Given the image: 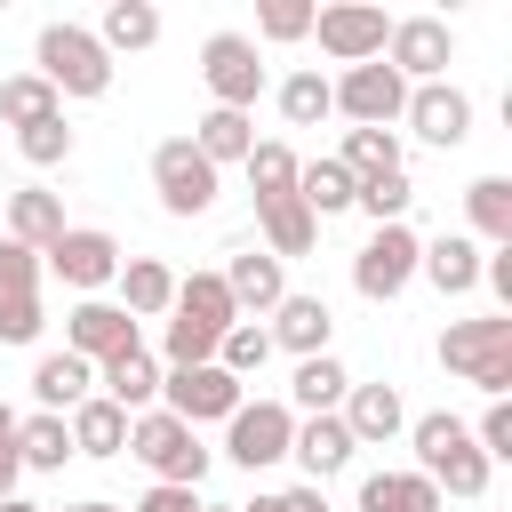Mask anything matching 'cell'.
Segmentation results:
<instances>
[{"label":"cell","instance_id":"obj_28","mask_svg":"<svg viewBox=\"0 0 512 512\" xmlns=\"http://www.w3.org/2000/svg\"><path fill=\"white\" fill-rule=\"evenodd\" d=\"M64 432H72V456H96V464H104V456L128 448V408H112L104 392H88V400L64 416Z\"/></svg>","mask_w":512,"mask_h":512},{"label":"cell","instance_id":"obj_12","mask_svg":"<svg viewBox=\"0 0 512 512\" xmlns=\"http://www.w3.org/2000/svg\"><path fill=\"white\" fill-rule=\"evenodd\" d=\"M384 64H392L408 88L440 80V72L456 64V32H448V16H392V32H384Z\"/></svg>","mask_w":512,"mask_h":512},{"label":"cell","instance_id":"obj_24","mask_svg":"<svg viewBox=\"0 0 512 512\" xmlns=\"http://www.w3.org/2000/svg\"><path fill=\"white\" fill-rule=\"evenodd\" d=\"M480 240H464V232H440V240H424V256H416V272L440 288V296H472L480 288Z\"/></svg>","mask_w":512,"mask_h":512},{"label":"cell","instance_id":"obj_44","mask_svg":"<svg viewBox=\"0 0 512 512\" xmlns=\"http://www.w3.org/2000/svg\"><path fill=\"white\" fill-rule=\"evenodd\" d=\"M240 512H328V496L304 480V488H264L256 504H240Z\"/></svg>","mask_w":512,"mask_h":512},{"label":"cell","instance_id":"obj_50","mask_svg":"<svg viewBox=\"0 0 512 512\" xmlns=\"http://www.w3.org/2000/svg\"><path fill=\"white\" fill-rule=\"evenodd\" d=\"M200 512H240V504H200Z\"/></svg>","mask_w":512,"mask_h":512},{"label":"cell","instance_id":"obj_11","mask_svg":"<svg viewBox=\"0 0 512 512\" xmlns=\"http://www.w3.org/2000/svg\"><path fill=\"white\" fill-rule=\"evenodd\" d=\"M40 272H56V280L80 288V296H104V288L120 280V240H112L104 224H64V240L40 256Z\"/></svg>","mask_w":512,"mask_h":512},{"label":"cell","instance_id":"obj_5","mask_svg":"<svg viewBox=\"0 0 512 512\" xmlns=\"http://www.w3.org/2000/svg\"><path fill=\"white\" fill-rule=\"evenodd\" d=\"M200 80H208L216 112H256V96H264V56H256V40H248V32H208V40H200Z\"/></svg>","mask_w":512,"mask_h":512},{"label":"cell","instance_id":"obj_34","mask_svg":"<svg viewBox=\"0 0 512 512\" xmlns=\"http://www.w3.org/2000/svg\"><path fill=\"white\" fill-rule=\"evenodd\" d=\"M64 456H72V432H64V416H16V464L24 472H64Z\"/></svg>","mask_w":512,"mask_h":512},{"label":"cell","instance_id":"obj_8","mask_svg":"<svg viewBox=\"0 0 512 512\" xmlns=\"http://www.w3.org/2000/svg\"><path fill=\"white\" fill-rule=\"evenodd\" d=\"M152 192H160L168 216H208L216 192H224V176L192 152V136H168V144H152Z\"/></svg>","mask_w":512,"mask_h":512},{"label":"cell","instance_id":"obj_20","mask_svg":"<svg viewBox=\"0 0 512 512\" xmlns=\"http://www.w3.org/2000/svg\"><path fill=\"white\" fill-rule=\"evenodd\" d=\"M8 240L32 248V256H48V248L64 240V200H56L48 184H16V192H8Z\"/></svg>","mask_w":512,"mask_h":512},{"label":"cell","instance_id":"obj_29","mask_svg":"<svg viewBox=\"0 0 512 512\" xmlns=\"http://www.w3.org/2000/svg\"><path fill=\"white\" fill-rule=\"evenodd\" d=\"M464 216H472L464 240L512 248V176H472V184H464Z\"/></svg>","mask_w":512,"mask_h":512},{"label":"cell","instance_id":"obj_15","mask_svg":"<svg viewBox=\"0 0 512 512\" xmlns=\"http://www.w3.org/2000/svg\"><path fill=\"white\" fill-rule=\"evenodd\" d=\"M144 336H136V320L112 304V296H80L72 312H64V352H80L88 368H104V360H120V352H136Z\"/></svg>","mask_w":512,"mask_h":512},{"label":"cell","instance_id":"obj_40","mask_svg":"<svg viewBox=\"0 0 512 512\" xmlns=\"http://www.w3.org/2000/svg\"><path fill=\"white\" fill-rule=\"evenodd\" d=\"M408 200H416L408 168H400V176H368V184L352 192V208H360L368 224H408Z\"/></svg>","mask_w":512,"mask_h":512},{"label":"cell","instance_id":"obj_25","mask_svg":"<svg viewBox=\"0 0 512 512\" xmlns=\"http://www.w3.org/2000/svg\"><path fill=\"white\" fill-rule=\"evenodd\" d=\"M288 456H296V464H304V480L320 488V480H328V472H344L360 448H352L344 416H304V424H296V440H288Z\"/></svg>","mask_w":512,"mask_h":512},{"label":"cell","instance_id":"obj_31","mask_svg":"<svg viewBox=\"0 0 512 512\" xmlns=\"http://www.w3.org/2000/svg\"><path fill=\"white\" fill-rule=\"evenodd\" d=\"M336 168H344L352 184H368V176H400V168H408V160H400V128H344Z\"/></svg>","mask_w":512,"mask_h":512},{"label":"cell","instance_id":"obj_1","mask_svg":"<svg viewBox=\"0 0 512 512\" xmlns=\"http://www.w3.org/2000/svg\"><path fill=\"white\" fill-rule=\"evenodd\" d=\"M408 448H416V472L432 480V488H448L456 504H480L488 496V456H480V440H472V424L464 416H448V408H432V416H408Z\"/></svg>","mask_w":512,"mask_h":512},{"label":"cell","instance_id":"obj_46","mask_svg":"<svg viewBox=\"0 0 512 512\" xmlns=\"http://www.w3.org/2000/svg\"><path fill=\"white\" fill-rule=\"evenodd\" d=\"M0 456H16V408H0Z\"/></svg>","mask_w":512,"mask_h":512},{"label":"cell","instance_id":"obj_36","mask_svg":"<svg viewBox=\"0 0 512 512\" xmlns=\"http://www.w3.org/2000/svg\"><path fill=\"white\" fill-rule=\"evenodd\" d=\"M328 112H336V104H328V72H320V64H304V72L280 80V120H288V128H320Z\"/></svg>","mask_w":512,"mask_h":512},{"label":"cell","instance_id":"obj_38","mask_svg":"<svg viewBox=\"0 0 512 512\" xmlns=\"http://www.w3.org/2000/svg\"><path fill=\"white\" fill-rule=\"evenodd\" d=\"M264 360H272L264 320H232V328H224V344H216V368H224L232 384H248V376H264Z\"/></svg>","mask_w":512,"mask_h":512},{"label":"cell","instance_id":"obj_2","mask_svg":"<svg viewBox=\"0 0 512 512\" xmlns=\"http://www.w3.org/2000/svg\"><path fill=\"white\" fill-rule=\"evenodd\" d=\"M32 72L56 88V96H112V56H104V40L88 32V24H40V40H32Z\"/></svg>","mask_w":512,"mask_h":512},{"label":"cell","instance_id":"obj_37","mask_svg":"<svg viewBox=\"0 0 512 512\" xmlns=\"http://www.w3.org/2000/svg\"><path fill=\"white\" fill-rule=\"evenodd\" d=\"M352 192H360V184H352V176L336 168V152H328V160H304V168H296V200H304L312 216H336V208H352Z\"/></svg>","mask_w":512,"mask_h":512},{"label":"cell","instance_id":"obj_48","mask_svg":"<svg viewBox=\"0 0 512 512\" xmlns=\"http://www.w3.org/2000/svg\"><path fill=\"white\" fill-rule=\"evenodd\" d=\"M64 512H128V504H104V496H96V504H64Z\"/></svg>","mask_w":512,"mask_h":512},{"label":"cell","instance_id":"obj_13","mask_svg":"<svg viewBox=\"0 0 512 512\" xmlns=\"http://www.w3.org/2000/svg\"><path fill=\"white\" fill-rule=\"evenodd\" d=\"M328 104L352 120V128H392L400 120V104H408V80L376 56V64H352V72H336L328 80Z\"/></svg>","mask_w":512,"mask_h":512},{"label":"cell","instance_id":"obj_27","mask_svg":"<svg viewBox=\"0 0 512 512\" xmlns=\"http://www.w3.org/2000/svg\"><path fill=\"white\" fill-rule=\"evenodd\" d=\"M96 392L112 400V408H128V416H144L152 400H160V360L136 344V352H120V360H104L96 368Z\"/></svg>","mask_w":512,"mask_h":512},{"label":"cell","instance_id":"obj_22","mask_svg":"<svg viewBox=\"0 0 512 512\" xmlns=\"http://www.w3.org/2000/svg\"><path fill=\"white\" fill-rule=\"evenodd\" d=\"M120 296V312L128 320H168V304H176V272L160 264V256H120V280H112Z\"/></svg>","mask_w":512,"mask_h":512},{"label":"cell","instance_id":"obj_23","mask_svg":"<svg viewBox=\"0 0 512 512\" xmlns=\"http://www.w3.org/2000/svg\"><path fill=\"white\" fill-rule=\"evenodd\" d=\"M88 392H96V368H88L80 352H40V360H32V400H40V416H72Z\"/></svg>","mask_w":512,"mask_h":512},{"label":"cell","instance_id":"obj_35","mask_svg":"<svg viewBox=\"0 0 512 512\" xmlns=\"http://www.w3.org/2000/svg\"><path fill=\"white\" fill-rule=\"evenodd\" d=\"M56 112H64V96H56V88H48L40 72H8V80H0V120H8V128L56 120Z\"/></svg>","mask_w":512,"mask_h":512},{"label":"cell","instance_id":"obj_18","mask_svg":"<svg viewBox=\"0 0 512 512\" xmlns=\"http://www.w3.org/2000/svg\"><path fill=\"white\" fill-rule=\"evenodd\" d=\"M336 416H344L352 448H384V440L408 432V400H400V384H352Z\"/></svg>","mask_w":512,"mask_h":512},{"label":"cell","instance_id":"obj_10","mask_svg":"<svg viewBox=\"0 0 512 512\" xmlns=\"http://www.w3.org/2000/svg\"><path fill=\"white\" fill-rule=\"evenodd\" d=\"M312 32H320V56L352 72V64H376V56H384L392 16H384L376 0H336V8H312Z\"/></svg>","mask_w":512,"mask_h":512},{"label":"cell","instance_id":"obj_21","mask_svg":"<svg viewBox=\"0 0 512 512\" xmlns=\"http://www.w3.org/2000/svg\"><path fill=\"white\" fill-rule=\"evenodd\" d=\"M256 232H264V256H312L320 248V216L296 200V192H280V200H256Z\"/></svg>","mask_w":512,"mask_h":512},{"label":"cell","instance_id":"obj_19","mask_svg":"<svg viewBox=\"0 0 512 512\" xmlns=\"http://www.w3.org/2000/svg\"><path fill=\"white\" fill-rule=\"evenodd\" d=\"M224 288H232V312H240V320H264V312L288 296V264L264 256V248H240V256L224 264Z\"/></svg>","mask_w":512,"mask_h":512},{"label":"cell","instance_id":"obj_41","mask_svg":"<svg viewBox=\"0 0 512 512\" xmlns=\"http://www.w3.org/2000/svg\"><path fill=\"white\" fill-rule=\"evenodd\" d=\"M16 152H24L32 168H64V160H72V120L56 112V120H32V128H16Z\"/></svg>","mask_w":512,"mask_h":512},{"label":"cell","instance_id":"obj_3","mask_svg":"<svg viewBox=\"0 0 512 512\" xmlns=\"http://www.w3.org/2000/svg\"><path fill=\"white\" fill-rule=\"evenodd\" d=\"M440 368L480 384L488 400L512 392V312H488V320H448L440 328Z\"/></svg>","mask_w":512,"mask_h":512},{"label":"cell","instance_id":"obj_16","mask_svg":"<svg viewBox=\"0 0 512 512\" xmlns=\"http://www.w3.org/2000/svg\"><path fill=\"white\" fill-rule=\"evenodd\" d=\"M400 120H408V136H424V144L456 152V144L472 136V96H464L456 80H424V88H408Z\"/></svg>","mask_w":512,"mask_h":512},{"label":"cell","instance_id":"obj_32","mask_svg":"<svg viewBox=\"0 0 512 512\" xmlns=\"http://www.w3.org/2000/svg\"><path fill=\"white\" fill-rule=\"evenodd\" d=\"M448 496L424 472H368L360 480V512H440Z\"/></svg>","mask_w":512,"mask_h":512},{"label":"cell","instance_id":"obj_42","mask_svg":"<svg viewBox=\"0 0 512 512\" xmlns=\"http://www.w3.org/2000/svg\"><path fill=\"white\" fill-rule=\"evenodd\" d=\"M472 440H480V456H488V464H512V400H488V408H480V424H472Z\"/></svg>","mask_w":512,"mask_h":512},{"label":"cell","instance_id":"obj_26","mask_svg":"<svg viewBox=\"0 0 512 512\" xmlns=\"http://www.w3.org/2000/svg\"><path fill=\"white\" fill-rule=\"evenodd\" d=\"M192 152L224 176V168H240V160L256 152V120H248V112H216V104H208V112L192 120Z\"/></svg>","mask_w":512,"mask_h":512},{"label":"cell","instance_id":"obj_14","mask_svg":"<svg viewBox=\"0 0 512 512\" xmlns=\"http://www.w3.org/2000/svg\"><path fill=\"white\" fill-rule=\"evenodd\" d=\"M48 312H40V256L0 240V344H40Z\"/></svg>","mask_w":512,"mask_h":512},{"label":"cell","instance_id":"obj_30","mask_svg":"<svg viewBox=\"0 0 512 512\" xmlns=\"http://www.w3.org/2000/svg\"><path fill=\"white\" fill-rule=\"evenodd\" d=\"M344 392H352V376H344V360H336V352L296 360V376H288V408H304V416H336V408H344Z\"/></svg>","mask_w":512,"mask_h":512},{"label":"cell","instance_id":"obj_39","mask_svg":"<svg viewBox=\"0 0 512 512\" xmlns=\"http://www.w3.org/2000/svg\"><path fill=\"white\" fill-rule=\"evenodd\" d=\"M240 168H248L256 200H280V192H296V168H304V160H296V152H288L280 136H264V144H256V152L240 160Z\"/></svg>","mask_w":512,"mask_h":512},{"label":"cell","instance_id":"obj_7","mask_svg":"<svg viewBox=\"0 0 512 512\" xmlns=\"http://www.w3.org/2000/svg\"><path fill=\"white\" fill-rule=\"evenodd\" d=\"M288 440H296V408H288V400H240V408L224 416V456H232L240 472H272V464L288 456Z\"/></svg>","mask_w":512,"mask_h":512},{"label":"cell","instance_id":"obj_6","mask_svg":"<svg viewBox=\"0 0 512 512\" xmlns=\"http://www.w3.org/2000/svg\"><path fill=\"white\" fill-rule=\"evenodd\" d=\"M416 256H424V232H416V224H376L368 248L352 256V288H360L368 304H392V296H408Z\"/></svg>","mask_w":512,"mask_h":512},{"label":"cell","instance_id":"obj_9","mask_svg":"<svg viewBox=\"0 0 512 512\" xmlns=\"http://www.w3.org/2000/svg\"><path fill=\"white\" fill-rule=\"evenodd\" d=\"M248 400V384H232L216 360H200V368H160V408L176 416V424H224L232 408Z\"/></svg>","mask_w":512,"mask_h":512},{"label":"cell","instance_id":"obj_47","mask_svg":"<svg viewBox=\"0 0 512 512\" xmlns=\"http://www.w3.org/2000/svg\"><path fill=\"white\" fill-rule=\"evenodd\" d=\"M16 472H24V464H16V456H0V496H16Z\"/></svg>","mask_w":512,"mask_h":512},{"label":"cell","instance_id":"obj_43","mask_svg":"<svg viewBox=\"0 0 512 512\" xmlns=\"http://www.w3.org/2000/svg\"><path fill=\"white\" fill-rule=\"evenodd\" d=\"M256 32H264V40H304V32H312V0H264Z\"/></svg>","mask_w":512,"mask_h":512},{"label":"cell","instance_id":"obj_4","mask_svg":"<svg viewBox=\"0 0 512 512\" xmlns=\"http://www.w3.org/2000/svg\"><path fill=\"white\" fill-rule=\"evenodd\" d=\"M128 456H136L152 480H168V488H200V480H208V448H200V432L176 424L168 408L128 416Z\"/></svg>","mask_w":512,"mask_h":512},{"label":"cell","instance_id":"obj_49","mask_svg":"<svg viewBox=\"0 0 512 512\" xmlns=\"http://www.w3.org/2000/svg\"><path fill=\"white\" fill-rule=\"evenodd\" d=\"M0 512H40V504H24V496H0Z\"/></svg>","mask_w":512,"mask_h":512},{"label":"cell","instance_id":"obj_17","mask_svg":"<svg viewBox=\"0 0 512 512\" xmlns=\"http://www.w3.org/2000/svg\"><path fill=\"white\" fill-rule=\"evenodd\" d=\"M264 336H272V352L320 360L328 336H336V312H328V296H296V288H288V296L272 304V328H264Z\"/></svg>","mask_w":512,"mask_h":512},{"label":"cell","instance_id":"obj_33","mask_svg":"<svg viewBox=\"0 0 512 512\" xmlns=\"http://www.w3.org/2000/svg\"><path fill=\"white\" fill-rule=\"evenodd\" d=\"M96 40H104V56H144L160 40V8L152 0H112L104 24H96Z\"/></svg>","mask_w":512,"mask_h":512},{"label":"cell","instance_id":"obj_45","mask_svg":"<svg viewBox=\"0 0 512 512\" xmlns=\"http://www.w3.org/2000/svg\"><path fill=\"white\" fill-rule=\"evenodd\" d=\"M128 512H200V488H168V480H152Z\"/></svg>","mask_w":512,"mask_h":512}]
</instances>
